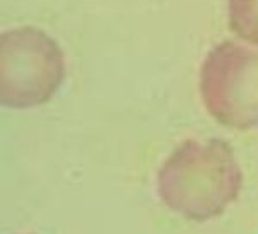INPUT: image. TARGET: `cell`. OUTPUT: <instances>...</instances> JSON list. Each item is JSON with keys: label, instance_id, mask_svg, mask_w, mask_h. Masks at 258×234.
I'll list each match as a JSON object with an SVG mask.
<instances>
[{"label": "cell", "instance_id": "obj_1", "mask_svg": "<svg viewBox=\"0 0 258 234\" xmlns=\"http://www.w3.org/2000/svg\"><path fill=\"white\" fill-rule=\"evenodd\" d=\"M243 172L224 140H188L157 174V193L174 214L193 222L219 217L238 198Z\"/></svg>", "mask_w": 258, "mask_h": 234}, {"label": "cell", "instance_id": "obj_2", "mask_svg": "<svg viewBox=\"0 0 258 234\" xmlns=\"http://www.w3.org/2000/svg\"><path fill=\"white\" fill-rule=\"evenodd\" d=\"M66 76L64 53L57 41L35 26L0 35V102L30 108L48 102Z\"/></svg>", "mask_w": 258, "mask_h": 234}, {"label": "cell", "instance_id": "obj_3", "mask_svg": "<svg viewBox=\"0 0 258 234\" xmlns=\"http://www.w3.org/2000/svg\"><path fill=\"white\" fill-rule=\"evenodd\" d=\"M200 93L222 126L258 128V48L232 40L212 48L200 69Z\"/></svg>", "mask_w": 258, "mask_h": 234}, {"label": "cell", "instance_id": "obj_4", "mask_svg": "<svg viewBox=\"0 0 258 234\" xmlns=\"http://www.w3.org/2000/svg\"><path fill=\"white\" fill-rule=\"evenodd\" d=\"M227 14L232 31L258 45V0H227Z\"/></svg>", "mask_w": 258, "mask_h": 234}]
</instances>
